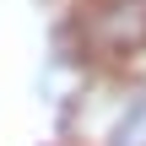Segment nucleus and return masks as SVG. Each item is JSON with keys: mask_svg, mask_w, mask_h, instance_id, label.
Segmentation results:
<instances>
[{"mask_svg": "<svg viewBox=\"0 0 146 146\" xmlns=\"http://www.w3.org/2000/svg\"><path fill=\"white\" fill-rule=\"evenodd\" d=\"M98 146H146V92H135L130 103L114 108V119L103 125Z\"/></svg>", "mask_w": 146, "mask_h": 146, "instance_id": "obj_1", "label": "nucleus"}]
</instances>
